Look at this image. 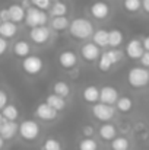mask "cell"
I'll list each match as a JSON object with an SVG mask.
<instances>
[{
	"mask_svg": "<svg viewBox=\"0 0 149 150\" xmlns=\"http://www.w3.org/2000/svg\"><path fill=\"white\" fill-rule=\"evenodd\" d=\"M107 55H108V58L111 60V63L115 66L117 63H120L121 60H123V52L118 50V48H111V50H107Z\"/></svg>",
	"mask_w": 149,
	"mask_h": 150,
	"instance_id": "obj_33",
	"label": "cell"
},
{
	"mask_svg": "<svg viewBox=\"0 0 149 150\" xmlns=\"http://www.w3.org/2000/svg\"><path fill=\"white\" fill-rule=\"evenodd\" d=\"M113 63H111V60L108 58V55H107V52L104 51L102 54H101V57H99V60L97 61V67H98L99 71H102V73H108L111 69H113Z\"/></svg>",
	"mask_w": 149,
	"mask_h": 150,
	"instance_id": "obj_28",
	"label": "cell"
},
{
	"mask_svg": "<svg viewBox=\"0 0 149 150\" xmlns=\"http://www.w3.org/2000/svg\"><path fill=\"white\" fill-rule=\"evenodd\" d=\"M142 9L149 15V0H142Z\"/></svg>",
	"mask_w": 149,
	"mask_h": 150,
	"instance_id": "obj_40",
	"label": "cell"
},
{
	"mask_svg": "<svg viewBox=\"0 0 149 150\" xmlns=\"http://www.w3.org/2000/svg\"><path fill=\"white\" fill-rule=\"evenodd\" d=\"M124 35L120 29H111L110 31V38H108V47L111 48H118L123 44Z\"/></svg>",
	"mask_w": 149,
	"mask_h": 150,
	"instance_id": "obj_24",
	"label": "cell"
},
{
	"mask_svg": "<svg viewBox=\"0 0 149 150\" xmlns=\"http://www.w3.org/2000/svg\"><path fill=\"white\" fill-rule=\"evenodd\" d=\"M6 105H7V93L4 91H0V112L3 111Z\"/></svg>",
	"mask_w": 149,
	"mask_h": 150,
	"instance_id": "obj_36",
	"label": "cell"
},
{
	"mask_svg": "<svg viewBox=\"0 0 149 150\" xmlns=\"http://www.w3.org/2000/svg\"><path fill=\"white\" fill-rule=\"evenodd\" d=\"M79 150H98V142L94 137H83L79 144H78Z\"/></svg>",
	"mask_w": 149,
	"mask_h": 150,
	"instance_id": "obj_29",
	"label": "cell"
},
{
	"mask_svg": "<svg viewBox=\"0 0 149 150\" xmlns=\"http://www.w3.org/2000/svg\"><path fill=\"white\" fill-rule=\"evenodd\" d=\"M6 51H7V41H6L3 37H0V57H1Z\"/></svg>",
	"mask_w": 149,
	"mask_h": 150,
	"instance_id": "obj_39",
	"label": "cell"
},
{
	"mask_svg": "<svg viewBox=\"0 0 149 150\" xmlns=\"http://www.w3.org/2000/svg\"><path fill=\"white\" fill-rule=\"evenodd\" d=\"M18 32V25L12 21L9 22H3L1 26H0V37H3L4 40H9V38H13Z\"/></svg>",
	"mask_w": 149,
	"mask_h": 150,
	"instance_id": "obj_21",
	"label": "cell"
},
{
	"mask_svg": "<svg viewBox=\"0 0 149 150\" xmlns=\"http://www.w3.org/2000/svg\"><path fill=\"white\" fill-rule=\"evenodd\" d=\"M98 134L102 140L111 143V142L117 137V128H115V125H113L111 122H102L98 128Z\"/></svg>",
	"mask_w": 149,
	"mask_h": 150,
	"instance_id": "obj_15",
	"label": "cell"
},
{
	"mask_svg": "<svg viewBox=\"0 0 149 150\" xmlns=\"http://www.w3.org/2000/svg\"><path fill=\"white\" fill-rule=\"evenodd\" d=\"M57 61H58V66L64 70H72L76 67L79 58H78V54L73 50H64L61 51L57 57Z\"/></svg>",
	"mask_w": 149,
	"mask_h": 150,
	"instance_id": "obj_10",
	"label": "cell"
},
{
	"mask_svg": "<svg viewBox=\"0 0 149 150\" xmlns=\"http://www.w3.org/2000/svg\"><path fill=\"white\" fill-rule=\"evenodd\" d=\"M89 13H91V16H92L94 19H97V21H105V19L110 16V13H111V7H110V4H108L107 1L97 0V1H94V3L91 4Z\"/></svg>",
	"mask_w": 149,
	"mask_h": 150,
	"instance_id": "obj_7",
	"label": "cell"
},
{
	"mask_svg": "<svg viewBox=\"0 0 149 150\" xmlns=\"http://www.w3.org/2000/svg\"><path fill=\"white\" fill-rule=\"evenodd\" d=\"M22 6H24L25 9H29V7H31V6H29V1H28V0H24V3H22Z\"/></svg>",
	"mask_w": 149,
	"mask_h": 150,
	"instance_id": "obj_42",
	"label": "cell"
},
{
	"mask_svg": "<svg viewBox=\"0 0 149 150\" xmlns=\"http://www.w3.org/2000/svg\"><path fill=\"white\" fill-rule=\"evenodd\" d=\"M22 70L29 76H37L44 69V61L38 55H28L22 60Z\"/></svg>",
	"mask_w": 149,
	"mask_h": 150,
	"instance_id": "obj_5",
	"label": "cell"
},
{
	"mask_svg": "<svg viewBox=\"0 0 149 150\" xmlns=\"http://www.w3.org/2000/svg\"><path fill=\"white\" fill-rule=\"evenodd\" d=\"M126 54L129 58L132 60H140L142 55L145 54V48H143V42L139 38H133L126 44Z\"/></svg>",
	"mask_w": 149,
	"mask_h": 150,
	"instance_id": "obj_11",
	"label": "cell"
},
{
	"mask_svg": "<svg viewBox=\"0 0 149 150\" xmlns=\"http://www.w3.org/2000/svg\"><path fill=\"white\" fill-rule=\"evenodd\" d=\"M46 102L48 103L51 108H54L57 112L64 111L66 106H67V103H66V99H64V98H61V96H58V95H54V93L48 95V96L46 98Z\"/></svg>",
	"mask_w": 149,
	"mask_h": 150,
	"instance_id": "obj_22",
	"label": "cell"
},
{
	"mask_svg": "<svg viewBox=\"0 0 149 150\" xmlns=\"http://www.w3.org/2000/svg\"><path fill=\"white\" fill-rule=\"evenodd\" d=\"M9 13H10V21L15 23H19L22 21H25V15H26V9L22 4H12L7 7Z\"/></svg>",
	"mask_w": 149,
	"mask_h": 150,
	"instance_id": "obj_17",
	"label": "cell"
},
{
	"mask_svg": "<svg viewBox=\"0 0 149 150\" xmlns=\"http://www.w3.org/2000/svg\"><path fill=\"white\" fill-rule=\"evenodd\" d=\"M50 38H51V29L48 26H38V28H32L29 31V40L37 45L47 44Z\"/></svg>",
	"mask_w": 149,
	"mask_h": 150,
	"instance_id": "obj_9",
	"label": "cell"
},
{
	"mask_svg": "<svg viewBox=\"0 0 149 150\" xmlns=\"http://www.w3.org/2000/svg\"><path fill=\"white\" fill-rule=\"evenodd\" d=\"M67 12H69V6H67L64 1H60V0L54 1V3L51 4V7H50V15H51V18L66 16Z\"/></svg>",
	"mask_w": 149,
	"mask_h": 150,
	"instance_id": "obj_23",
	"label": "cell"
},
{
	"mask_svg": "<svg viewBox=\"0 0 149 150\" xmlns=\"http://www.w3.org/2000/svg\"><path fill=\"white\" fill-rule=\"evenodd\" d=\"M95 29L94 25L89 19L86 18H75L70 21V26H69V34L78 40V41H86L89 38H92Z\"/></svg>",
	"mask_w": 149,
	"mask_h": 150,
	"instance_id": "obj_1",
	"label": "cell"
},
{
	"mask_svg": "<svg viewBox=\"0 0 149 150\" xmlns=\"http://www.w3.org/2000/svg\"><path fill=\"white\" fill-rule=\"evenodd\" d=\"M82 99L85 100L86 103H91V105H95L98 103L99 100V89L94 85H89L83 89L82 92Z\"/></svg>",
	"mask_w": 149,
	"mask_h": 150,
	"instance_id": "obj_16",
	"label": "cell"
},
{
	"mask_svg": "<svg viewBox=\"0 0 149 150\" xmlns=\"http://www.w3.org/2000/svg\"><path fill=\"white\" fill-rule=\"evenodd\" d=\"M1 23H3V21H1V19H0V26H1Z\"/></svg>",
	"mask_w": 149,
	"mask_h": 150,
	"instance_id": "obj_45",
	"label": "cell"
},
{
	"mask_svg": "<svg viewBox=\"0 0 149 150\" xmlns=\"http://www.w3.org/2000/svg\"><path fill=\"white\" fill-rule=\"evenodd\" d=\"M70 26V21L67 19V16H60V18H53L50 22V28L53 31L57 32H63V31H69Z\"/></svg>",
	"mask_w": 149,
	"mask_h": 150,
	"instance_id": "obj_20",
	"label": "cell"
},
{
	"mask_svg": "<svg viewBox=\"0 0 149 150\" xmlns=\"http://www.w3.org/2000/svg\"><path fill=\"white\" fill-rule=\"evenodd\" d=\"M111 150H129L130 147V142L126 137H115L111 143Z\"/></svg>",
	"mask_w": 149,
	"mask_h": 150,
	"instance_id": "obj_31",
	"label": "cell"
},
{
	"mask_svg": "<svg viewBox=\"0 0 149 150\" xmlns=\"http://www.w3.org/2000/svg\"><path fill=\"white\" fill-rule=\"evenodd\" d=\"M41 150H63V147H61V143H60L57 139L50 137V139H47V140L43 143Z\"/></svg>",
	"mask_w": 149,
	"mask_h": 150,
	"instance_id": "obj_32",
	"label": "cell"
},
{
	"mask_svg": "<svg viewBox=\"0 0 149 150\" xmlns=\"http://www.w3.org/2000/svg\"><path fill=\"white\" fill-rule=\"evenodd\" d=\"M0 19H1L3 22H9V21H10L9 9H1V10H0Z\"/></svg>",
	"mask_w": 149,
	"mask_h": 150,
	"instance_id": "obj_37",
	"label": "cell"
},
{
	"mask_svg": "<svg viewBox=\"0 0 149 150\" xmlns=\"http://www.w3.org/2000/svg\"><path fill=\"white\" fill-rule=\"evenodd\" d=\"M123 7L129 13H138L142 9V0H123Z\"/></svg>",
	"mask_w": 149,
	"mask_h": 150,
	"instance_id": "obj_30",
	"label": "cell"
},
{
	"mask_svg": "<svg viewBox=\"0 0 149 150\" xmlns=\"http://www.w3.org/2000/svg\"><path fill=\"white\" fill-rule=\"evenodd\" d=\"M101 48H99L97 44H94L92 41L89 42H85L82 47H81V57L88 61V63H95L98 61L99 57H101Z\"/></svg>",
	"mask_w": 149,
	"mask_h": 150,
	"instance_id": "obj_8",
	"label": "cell"
},
{
	"mask_svg": "<svg viewBox=\"0 0 149 150\" xmlns=\"http://www.w3.org/2000/svg\"><path fill=\"white\" fill-rule=\"evenodd\" d=\"M132 108H133V100H132V98H129V96H121L115 102V109L118 112H121V114L130 112Z\"/></svg>",
	"mask_w": 149,
	"mask_h": 150,
	"instance_id": "obj_26",
	"label": "cell"
},
{
	"mask_svg": "<svg viewBox=\"0 0 149 150\" xmlns=\"http://www.w3.org/2000/svg\"><path fill=\"white\" fill-rule=\"evenodd\" d=\"M92 115L101 122H110L115 115V108L113 105L98 102V103L92 105Z\"/></svg>",
	"mask_w": 149,
	"mask_h": 150,
	"instance_id": "obj_6",
	"label": "cell"
},
{
	"mask_svg": "<svg viewBox=\"0 0 149 150\" xmlns=\"http://www.w3.org/2000/svg\"><path fill=\"white\" fill-rule=\"evenodd\" d=\"M16 133H19V125L15 121H7L3 120L0 122V136L4 140H10L16 136Z\"/></svg>",
	"mask_w": 149,
	"mask_h": 150,
	"instance_id": "obj_14",
	"label": "cell"
},
{
	"mask_svg": "<svg viewBox=\"0 0 149 150\" xmlns=\"http://www.w3.org/2000/svg\"><path fill=\"white\" fill-rule=\"evenodd\" d=\"M3 146H4V139H3V137L0 136V150L3 149Z\"/></svg>",
	"mask_w": 149,
	"mask_h": 150,
	"instance_id": "obj_43",
	"label": "cell"
},
{
	"mask_svg": "<svg viewBox=\"0 0 149 150\" xmlns=\"http://www.w3.org/2000/svg\"><path fill=\"white\" fill-rule=\"evenodd\" d=\"M139 61H140L142 67H146V69H149V51H145V54L142 55V58H140Z\"/></svg>",
	"mask_w": 149,
	"mask_h": 150,
	"instance_id": "obj_38",
	"label": "cell"
},
{
	"mask_svg": "<svg viewBox=\"0 0 149 150\" xmlns=\"http://www.w3.org/2000/svg\"><path fill=\"white\" fill-rule=\"evenodd\" d=\"M94 133H95V130H94L92 125H85V127H82V134H83V137H92Z\"/></svg>",
	"mask_w": 149,
	"mask_h": 150,
	"instance_id": "obj_35",
	"label": "cell"
},
{
	"mask_svg": "<svg viewBox=\"0 0 149 150\" xmlns=\"http://www.w3.org/2000/svg\"><path fill=\"white\" fill-rule=\"evenodd\" d=\"M108 38H110V31L107 29H97L92 35V42L97 44L99 48H105L108 47Z\"/></svg>",
	"mask_w": 149,
	"mask_h": 150,
	"instance_id": "obj_18",
	"label": "cell"
},
{
	"mask_svg": "<svg viewBox=\"0 0 149 150\" xmlns=\"http://www.w3.org/2000/svg\"><path fill=\"white\" fill-rule=\"evenodd\" d=\"M29 1L32 6H35L41 10H47V9L50 10V7H51V0H29Z\"/></svg>",
	"mask_w": 149,
	"mask_h": 150,
	"instance_id": "obj_34",
	"label": "cell"
},
{
	"mask_svg": "<svg viewBox=\"0 0 149 150\" xmlns=\"http://www.w3.org/2000/svg\"><path fill=\"white\" fill-rule=\"evenodd\" d=\"M41 133V128L38 125L37 121L34 120H25L19 124V136L25 140V142H34L38 139Z\"/></svg>",
	"mask_w": 149,
	"mask_h": 150,
	"instance_id": "obj_4",
	"label": "cell"
},
{
	"mask_svg": "<svg viewBox=\"0 0 149 150\" xmlns=\"http://www.w3.org/2000/svg\"><path fill=\"white\" fill-rule=\"evenodd\" d=\"M1 115H3V118L7 120V121H16V118L19 117V111H18V108H16L15 105L7 103V105L3 108Z\"/></svg>",
	"mask_w": 149,
	"mask_h": 150,
	"instance_id": "obj_27",
	"label": "cell"
},
{
	"mask_svg": "<svg viewBox=\"0 0 149 150\" xmlns=\"http://www.w3.org/2000/svg\"><path fill=\"white\" fill-rule=\"evenodd\" d=\"M3 120H4V118H3V115H1V112H0V122H1Z\"/></svg>",
	"mask_w": 149,
	"mask_h": 150,
	"instance_id": "obj_44",
	"label": "cell"
},
{
	"mask_svg": "<svg viewBox=\"0 0 149 150\" xmlns=\"http://www.w3.org/2000/svg\"><path fill=\"white\" fill-rule=\"evenodd\" d=\"M48 22V15L46 13V10H41L35 6H31L29 9H26V15H25V23L26 26L32 28H38V26H46Z\"/></svg>",
	"mask_w": 149,
	"mask_h": 150,
	"instance_id": "obj_3",
	"label": "cell"
},
{
	"mask_svg": "<svg viewBox=\"0 0 149 150\" xmlns=\"http://www.w3.org/2000/svg\"><path fill=\"white\" fill-rule=\"evenodd\" d=\"M127 83L133 89H143L149 85V69L135 66L127 73Z\"/></svg>",
	"mask_w": 149,
	"mask_h": 150,
	"instance_id": "obj_2",
	"label": "cell"
},
{
	"mask_svg": "<svg viewBox=\"0 0 149 150\" xmlns=\"http://www.w3.org/2000/svg\"><path fill=\"white\" fill-rule=\"evenodd\" d=\"M118 91L113 86H104L99 89V102L107 103V105H115L118 100Z\"/></svg>",
	"mask_w": 149,
	"mask_h": 150,
	"instance_id": "obj_13",
	"label": "cell"
},
{
	"mask_svg": "<svg viewBox=\"0 0 149 150\" xmlns=\"http://www.w3.org/2000/svg\"><path fill=\"white\" fill-rule=\"evenodd\" d=\"M35 115H37V118H40L41 121L50 122V121H54V120L57 118L58 112H57L54 108H51L47 102H43V103H40V105L37 106Z\"/></svg>",
	"mask_w": 149,
	"mask_h": 150,
	"instance_id": "obj_12",
	"label": "cell"
},
{
	"mask_svg": "<svg viewBox=\"0 0 149 150\" xmlns=\"http://www.w3.org/2000/svg\"><path fill=\"white\" fill-rule=\"evenodd\" d=\"M29 52H31V45H29L28 41H25V40H19V41H16V42L13 44V54H15L16 57L25 58V57L31 55Z\"/></svg>",
	"mask_w": 149,
	"mask_h": 150,
	"instance_id": "obj_19",
	"label": "cell"
},
{
	"mask_svg": "<svg viewBox=\"0 0 149 150\" xmlns=\"http://www.w3.org/2000/svg\"><path fill=\"white\" fill-rule=\"evenodd\" d=\"M53 93L54 95H58L61 98H67L70 95V86H69V83H66L63 80H57L53 85Z\"/></svg>",
	"mask_w": 149,
	"mask_h": 150,
	"instance_id": "obj_25",
	"label": "cell"
},
{
	"mask_svg": "<svg viewBox=\"0 0 149 150\" xmlns=\"http://www.w3.org/2000/svg\"><path fill=\"white\" fill-rule=\"evenodd\" d=\"M142 42H143V48H145V51H149V35H146V37L142 40Z\"/></svg>",
	"mask_w": 149,
	"mask_h": 150,
	"instance_id": "obj_41",
	"label": "cell"
}]
</instances>
